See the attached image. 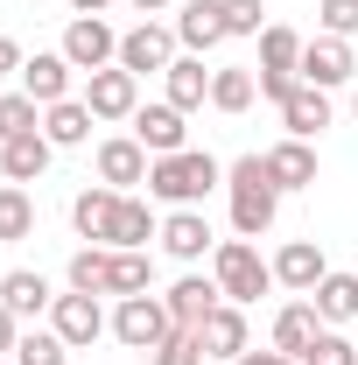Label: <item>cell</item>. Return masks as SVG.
<instances>
[{"instance_id":"cell-28","label":"cell","mask_w":358,"mask_h":365,"mask_svg":"<svg viewBox=\"0 0 358 365\" xmlns=\"http://www.w3.org/2000/svg\"><path fill=\"white\" fill-rule=\"evenodd\" d=\"M0 302H7L14 317H43L56 295H49V281L36 267H7V274H0Z\"/></svg>"},{"instance_id":"cell-5","label":"cell","mask_w":358,"mask_h":365,"mask_svg":"<svg viewBox=\"0 0 358 365\" xmlns=\"http://www.w3.org/2000/svg\"><path fill=\"white\" fill-rule=\"evenodd\" d=\"M169 330H176V323H169V302H162V295H120V309H113V337H120L127 351H155Z\"/></svg>"},{"instance_id":"cell-19","label":"cell","mask_w":358,"mask_h":365,"mask_svg":"<svg viewBox=\"0 0 358 365\" xmlns=\"http://www.w3.org/2000/svg\"><path fill=\"white\" fill-rule=\"evenodd\" d=\"M183 120H190V113H176L169 98H155V106L134 113V140L148 155H176V148H190V127H183Z\"/></svg>"},{"instance_id":"cell-38","label":"cell","mask_w":358,"mask_h":365,"mask_svg":"<svg viewBox=\"0 0 358 365\" xmlns=\"http://www.w3.org/2000/svg\"><path fill=\"white\" fill-rule=\"evenodd\" d=\"M316 21H323V36H344V43H352L358 36V0H323Z\"/></svg>"},{"instance_id":"cell-14","label":"cell","mask_w":358,"mask_h":365,"mask_svg":"<svg viewBox=\"0 0 358 365\" xmlns=\"http://www.w3.org/2000/svg\"><path fill=\"white\" fill-rule=\"evenodd\" d=\"M91 162H98V182H106V190H134V182H148V162H155V155H148L134 134H113V140H98Z\"/></svg>"},{"instance_id":"cell-39","label":"cell","mask_w":358,"mask_h":365,"mask_svg":"<svg viewBox=\"0 0 358 365\" xmlns=\"http://www.w3.org/2000/svg\"><path fill=\"white\" fill-rule=\"evenodd\" d=\"M14 344H21V317L0 302V359H14Z\"/></svg>"},{"instance_id":"cell-44","label":"cell","mask_w":358,"mask_h":365,"mask_svg":"<svg viewBox=\"0 0 358 365\" xmlns=\"http://www.w3.org/2000/svg\"><path fill=\"white\" fill-rule=\"evenodd\" d=\"M352 113H358V91H352Z\"/></svg>"},{"instance_id":"cell-4","label":"cell","mask_w":358,"mask_h":365,"mask_svg":"<svg viewBox=\"0 0 358 365\" xmlns=\"http://www.w3.org/2000/svg\"><path fill=\"white\" fill-rule=\"evenodd\" d=\"M302 43H310V36H295L288 21H267V29H260V98L281 106L288 91L302 85Z\"/></svg>"},{"instance_id":"cell-29","label":"cell","mask_w":358,"mask_h":365,"mask_svg":"<svg viewBox=\"0 0 358 365\" xmlns=\"http://www.w3.org/2000/svg\"><path fill=\"white\" fill-rule=\"evenodd\" d=\"M127 190H106V182H91V190H78L71 197V225H78V239H106V218H113V204H120Z\"/></svg>"},{"instance_id":"cell-15","label":"cell","mask_w":358,"mask_h":365,"mask_svg":"<svg viewBox=\"0 0 358 365\" xmlns=\"http://www.w3.org/2000/svg\"><path fill=\"white\" fill-rule=\"evenodd\" d=\"M155 232H162V218H155L134 190H127V197L113 204V218H106V239H98V246H113V253H148V239H155Z\"/></svg>"},{"instance_id":"cell-30","label":"cell","mask_w":358,"mask_h":365,"mask_svg":"<svg viewBox=\"0 0 358 365\" xmlns=\"http://www.w3.org/2000/svg\"><path fill=\"white\" fill-rule=\"evenodd\" d=\"M36 239V197L29 182H0V246H21Z\"/></svg>"},{"instance_id":"cell-27","label":"cell","mask_w":358,"mask_h":365,"mask_svg":"<svg viewBox=\"0 0 358 365\" xmlns=\"http://www.w3.org/2000/svg\"><path fill=\"white\" fill-rule=\"evenodd\" d=\"M43 134H49V148H85V140H91V106H85V98H56V106H43Z\"/></svg>"},{"instance_id":"cell-23","label":"cell","mask_w":358,"mask_h":365,"mask_svg":"<svg viewBox=\"0 0 358 365\" xmlns=\"http://www.w3.org/2000/svg\"><path fill=\"white\" fill-rule=\"evenodd\" d=\"M267 176L288 190H316V140H274L267 148Z\"/></svg>"},{"instance_id":"cell-24","label":"cell","mask_w":358,"mask_h":365,"mask_svg":"<svg viewBox=\"0 0 358 365\" xmlns=\"http://www.w3.org/2000/svg\"><path fill=\"white\" fill-rule=\"evenodd\" d=\"M310 302H316V317L330 323V330L358 323V274H337V267H330V274L310 288Z\"/></svg>"},{"instance_id":"cell-31","label":"cell","mask_w":358,"mask_h":365,"mask_svg":"<svg viewBox=\"0 0 358 365\" xmlns=\"http://www.w3.org/2000/svg\"><path fill=\"white\" fill-rule=\"evenodd\" d=\"M63 281H71L78 295H106V281H113V246H78L71 267H63Z\"/></svg>"},{"instance_id":"cell-41","label":"cell","mask_w":358,"mask_h":365,"mask_svg":"<svg viewBox=\"0 0 358 365\" xmlns=\"http://www.w3.org/2000/svg\"><path fill=\"white\" fill-rule=\"evenodd\" d=\"M232 365H302V359H288V351H274V344H267V351H239Z\"/></svg>"},{"instance_id":"cell-10","label":"cell","mask_w":358,"mask_h":365,"mask_svg":"<svg viewBox=\"0 0 358 365\" xmlns=\"http://www.w3.org/2000/svg\"><path fill=\"white\" fill-rule=\"evenodd\" d=\"M78 98L91 106V120H134V113H140V78L113 63V71H91Z\"/></svg>"},{"instance_id":"cell-6","label":"cell","mask_w":358,"mask_h":365,"mask_svg":"<svg viewBox=\"0 0 358 365\" xmlns=\"http://www.w3.org/2000/svg\"><path fill=\"white\" fill-rule=\"evenodd\" d=\"M49 330H56L71 351H85V344H98V337L113 330V317L98 309V295H78V288H71V295L49 302Z\"/></svg>"},{"instance_id":"cell-9","label":"cell","mask_w":358,"mask_h":365,"mask_svg":"<svg viewBox=\"0 0 358 365\" xmlns=\"http://www.w3.org/2000/svg\"><path fill=\"white\" fill-rule=\"evenodd\" d=\"M155 239H162V253H169V260H183V267H197V260H211V253H218V239H211V218H204V204H190V211H169Z\"/></svg>"},{"instance_id":"cell-40","label":"cell","mask_w":358,"mask_h":365,"mask_svg":"<svg viewBox=\"0 0 358 365\" xmlns=\"http://www.w3.org/2000/svg\"><path fill=\"white\" fill-rule=\"evenodd\" d=\"M21 63H29L21 43H14V36H0V78H21Z\"/></svg>"},{"instance_id":"cell-43","label":"cell","mask_w":358,"mask_h":365,"mask_svg":"<svg viewBox=\"0 0 358 365\" xmlns=\"http://www.w3.org/2000/svg\"><path fill=\"white\" fill-rule=\"evenodd\" d=\"M98 7H106V0H71V14H98Z\"/></svg>"},{"instance_id":"cell-32","label":"cell","mask_w":358,"mask_h":365,"mask_svg":"<svg viewBox=\"0 0 358 365\" xmlns=\"http://www.w3.org/2000/svg\"><path fill=\"white\" fill-rule=\"evenodd\" d=\"M148 288H155V260H148V253H113L106 295H148Z\"/></svg>"},{"instance_id":"cell-13","label":"cell","mask_w":358,"mask_h":365,"mask_svg":"<svg viewBox=\"0 0 358 365\" xmlns=\"http://www.w3.org/2000/svg\"><path fill=\"white\" fill-rule=\"evenodd\" d=\"M169 29H176L183 56H211V49L225 43V7H218V0H183Z\"/></svg>"},{"instance_id":"cell-26","label":"cell","mask_w":358,"mask_h":365,"mask_svg":"<svg viewBox=\"0 0 358 365\" xmlns=\"http://www.w3.org/2000/svg\"><path fill=\"white\" fill-rule=\"evenodd\" d=\"M253 98H260V71H246V63H218V71H211V106H218V113L239 120Z\"/></svg>"},{"instance_id":"cell-45","label":"cell","mask_w":358,"mask_h":365,"mask_svg":"<svg viewBox=\"0 0 358 365\" xmlns=\"http://www.w3.org/2000/svg\"><path fill=\"white\" fill-rule=\"evenodd\" d=\"M0 365H14V359H0Z\"/></svg>"},{"instance_id":"cell-34","label":"cell","mask_w":358,"mask_h":365,"mask_svg":"<svg viewBox=\"0 0 358 365\" xmlns=\"http://www.w3.org/2000/svg\"><path fill=\"white\" fill-rule=\"evenodd\" d=\"M14 365H71V344H63L56 330H21V344H14Z\"/></svg>"},{"instance_id":"cell-20","label":"cell","mask_w":358,"mask_h":365,"mask_svg":"<svg viewBox=\"0 0 358 365\" xmlns=\"http://www.w3.org/2000/svg\"><path fill=\"white\" fill-rule=\"evenodd\" d=\"M197 337H204V359H225V365L239 359V351H253V337H246V309H239V302H218V309L204 317Z\"/></svg>"},{"instance_id":"cell-33","label":"cell","mask_w":358,"mask_h":365,"mask_svg":"<svg viewBox=\"0 0 358 365\" xmlns=\"http://www.w3.org/2000/svg\"><path fill=\"white\" fill-rule=\"evenodd\" d=\"M36 127H43V106H36L29 91H0V140L36 134Z\"/></svg>"},{"instance_id":"cell-12","label":"cell","mask_w":358,"mask_h":365,"mask_svg":"<svg viewBox=\"0 0 358 365\" xmlns=\"http://www.w3.org/2000/svg\"><path fill=\"white\" fill-rule=\"evenodd\" d=\"M323 330H330V323L316 317V302H310V295H295V302H281V309H274L267 344H274V351H288V359H302V351H310Z\"/></svg>"},{"instance_id":"cell-25","label":"cell","mask_w":358,"mask_h":365,"mask_svg":"<svg viewBox=\"0 0 358 365\" xmlns=\"http://www.w3.org/2000/svg\"><path fill=\"white\" fill-rule=\"evenodd\" d=\"M162 85H169V106H176V113L211 106V71H204V56H176V63L162 71Z\"/></svg>"},{"instance_id":"cell-16","label":"cell","mask_w":358,"mask_h":365,"mask_svg":"<svg viewBox=\"0 0 358 365\" xmlns=\"http://www.w3.org/2000/svg\"><path fill=\"white\" fill-rule=\"evenodd\" d=\"M162 302H169V323H176V330H204V317L218 309L225 295H218V281H211V274H183V281H169V295H162Z\"/></svg>"},{"instance_id":"cell-36","label":"cell","mask_w":358,"mask_h":365,"mask_svg":"<svg viewBox=\"0 0 358 365\" xmlns=\"http://www.w3.org/2000/svg\"><path fill=\"white\" fill-rule=\"evenodd\" d=\"M302 365H358V344L344 337V330H323L310 351H302Z\"/></svg>"},{"instance_id":"cell-1","label":"cell","mask_w":358,"mask_h":365,"mask_svg":"<svg viewBox=\"0 0 358 365\" xmlns=\"http://www.w3.org/2000/svg\"><path fill=\"white\" fill-rule=\"evenodd\" d=\"M225 197H232V232L239 239H267L281 218V182L267 176V155H239L225 162Z\"/></svg>"},{"instance_id":"cell-3","label":"cell","mask_w":358,"mask_h":365,"mask_svg":"<svg viewBox=\"0 0 358 365\" xmlns=\"http://www.w3.org/2000/svg\"><path fill=\"white\" fill-rule=\"evenodd\" d=\"M211 281H218L225 302H260L274 288V260H260V246L253 239H218V253H211Z\"/></svg>"},{"instance_id":"cell-21","label":"cell","mask_w":358,"mask_h":365,"mask_svg":"<svg viewBox=\"0 0 358 365\" xmlns=\"http://www.w3.org/2000/svg\"><path fill=\"white\" fill-rule=\"evenodd\" d=\"M49 134L36 127V134H14V140H0V176L7 182H43L49 176Z\"/></svg>"},{"instance_id":"cell-2","label":"cell","mask_w":358,"mask_h":365,"mask_svg":"<svg viewBox=\"0 0 358 365\" xmlns=\"http://www.w3.org/2000/svg\"><path fill=\"white\" fill-rule=\"evenodd\" d=\"M211 190H225V162L204 155V148H176V155H155V162H148V197L169 204V211L204 204Z\"/></svg>"},{"instance_id":"cell-37","label":"cell","mask_w":358,"mask_h":365,"mask_svg":"<svg viewBox=\"0 0 358 365\" xmlns=\"http://www.w3.org/2000/svg\"><path fill=\"white\" fill-rule=\"evenodd\" d=\"M225 7V36H260L267 29V7L260 0H218Z\"/></svg>"},{"instance_id":"cell-35","label":"cell","mask_w":358,"mask_h":365,"mask_svg":"<svg viewBox=\"0 0 358 365\" xmlns=\"http://www.w3.org/2000/svg\"><path fill=\"white\" fill-rule=\"evenodd\" d=\"M148 365H204V337H197V330H169V337L148 351Z\"/></svg>"},{"instance_id":"cell-42","label":"cell","mask_w":358,"mask_h":365,"mask_svg":"<svg viewBox=\"0 0 358 365\" xmlns=\"http://www.w3.org/2000/svg\"><path fill=\"white\" fill-rule=\"evenodd\" d=\"M127 7H134L140 21H148V14H162V7H176V0H127Z\"/></svg>"},{"instance_id":"cell-7","label":"cell","mask_w":358,"mask_h":365,"mask_svg":"<svg viewBox=\"0 0 358 365\" xmlns=\"http://www.w3.org/2000/svg\"><path fill=\"white\" fill-rule=\"evenodd\" d=\"M63 56H71V71H113V63H120V36H113V29H106V21H98V14H78V21H71V29H63Z\"/></svg>"},{"instance_id":"cell-18","label":"cell","mask_w":358,"mask_h":365,"mask_svg":"<svg viewBox=\"0 0 358 365\" xmlns=\"http://www.w3.org/2000/svg\"><path fill=\"white\" fill-rule=\"evenodd\" d=\"M323 274H330V260H323L316 239H288V246L274 253V288H288V295H310Z\"/></svg>"},{"instance_id":"cell-8","label":"cell","mask_w":358,"mask_h":365,"mask_svg":"<svg viewBox=\"0 0 358 365\" xmlns=\"http://www.w3.org/2000/svg\"><path fill=\"white\" fill-rule=\"evenodd\" d=\"M183 56L176 29H162V21H134L127 36H120V71H134V78H148V71H169Z\"/></svg>"},{"instance_id":"cell-11","label":"cell","mask_w":358,"mask_h":365,"mask_svg":"<svg viewBox=\"0 0 358 365\" xmlns=\"http://www.w3.org/2000/svg\"><path fill=\"white\" fill-rule=\"evenodd\" d=\"M352 78H358V56H352L344 36H310L302 43V85L337 91V85H352Z\"/></svg>"},{"instance_id":"cell-22","label":"cell","mask_w":358,"mask_h":365,"mask_svg":"<svg viewBox=\"0 0 358 365\" xmlns=\"http://www.w3.org/2000/svg\"><path fill=\"white\" fill-rule=\"evenodd\" d=\"M281 127H288V140H316L323 127H330V91L295 85L288 98H281Z\"/></svg>"},{"instance_id":"cell-17","label":"cell","mask_w":358,"mask_h":365,"mask_svg":"<svg viewBox=\"0 0 358 365\" xmlns=\"http://www.w3.org/2000/svg\"><path fill=\"white\" fill-rule=\"evenodd\" d=\"M71 78H78V71H71V56H63V49H36V56L21 63V91H29L36 106H56V98H78V91H71Z\"/></svg>"}]
</instances>
